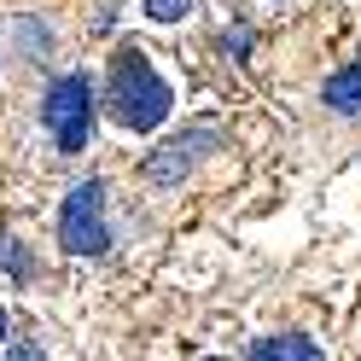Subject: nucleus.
Returning <instances> with one entry per match:
<instances>
[{"label":"nucleus","mask_w":361,"mask_h":361,"mask_svg":"<svg viewBox=\"0 0 361 361\" xmlns=\"http://www.w3.org/2000/svg\"><path fill=\"white\" fill-rule=\"evenodd\" d=\"M169 105H175L169 82L157 76L152 53H140L134 41L111 53V64H105V117L111 123L128 128V134H152L157 123L169 117Z\"/></svg>","instance_id":"nucleus-1"},{"label":"nucleus","mask_w":361,"mask_h":361,"mask_svg":"<svg viewBox=\"0 0 361 361\" xmlns=\"http://www.w3.org/2000/svg\"><path fill=\"white\" fill-rule=\"evenodd\" d=\"M41 123H47L53 146L64 157H76L87 146V128H94V82H87V71H64L47 99H41Z\"/></svg>","instance_id":"nucleus-2"},{"label":"nucleus","mask_w":361,"mask_h":361,"mask_svg":"<svg viewBox=\"0 0 361 361\" xmlns=\"http://www.w3.org/2000/svg\"><path fill=\"white\" fill-rule=\"evenodd\" d=\"M59 245L71 257H105L111 251V216H105V180H76L59 210Z\"/></svg>","instance_id":"nucleus-3"},{"label":"nucleus","mask_w":361,"mask_h":361,"mask_svg":"<svg viewBox=\"0 0 361 361\" xmlns=\"http://www.w3.org/2000/svg\"><path fill=\"white\" fill-rule=\"evenodd\" d=\"M216 140H221L216 123H192L187 134H175V140L157 146L146 164H140V175L152 180V187H175V180H187V169H192L204 152H216Z\"/></svg>","instance_id":"nucleus-4"},{"label":"nucleus","mask_w":361,"mask_h":361,"mask_svg":"<svg viewBox=\"0 0 361 361\" xmlns=\"http://www.w3.org/2000/svg\"><path fill=\"white\" fill-rule=\"evenodd\" d=\"M321 99L338 111V117H361V64H344V71H332Z\"/></svg>","instance_id":"nucleus-5"},{"label":"nucleus","mask_w":361,"mask_h":361,"mask_svg":"<svg viewBox=\"0 0 361 361\" xmlns=\"http://www.w3.org/2000/svg\"><path fill=\"white\" fill-rule=\"evenodd\" d=\"M245 355H298V361H314L321 344H309L298 332H274V338H257V344H245Z\"/></svg>","instance_id":"nucleus-6"},{"label":"nucleus","mask_w":361,"mask_h":361,"mask_svg":"<svg viewBox=\"0 0 361 361\" xmlns=\"http://www.w3.org/2000/svg\"><path fill=\"white\" fill-rule=\"evenodd\" d=\"M0 274H6V280H18V286H24L30 274H35V257L24 251V245H18L12 233H0Z\"/></svg>","instance_id":"nucleus-7"},{"label":"nucleus","mask_w":361,"mask_h":361,"mask_svg":"<svg viewBox=\"0 0 361 361\" xmlns=\"http://www.w3.org/2000/svg\"><path fill=\"white\" fill-rule=\"evenodd\" d=\"M18 41H24V59L53 53V30H47V24H35V18H18Z\"/></svg>","instance_id":"nucleus-8"},{"label":"nucleus","mask_w":361,"mask_h":361,"mask_svg":"<svg viewBox=\"0 0 361 361\" xmlns=\"http://www.w3.org/2000/svg\"><path fill=\"white\" fill-rule=\"evenodd\" d=\"M192 0H146V18L152 24H175V18H187Z\"/></svg>","instance_id":"nucleus-9"},{"label":"nucleus","mask_w":361,"mask_h":361,"mask_svg":"<svg viewBox=\"0 0 361 361\" xmlns=\"http://www.w3.org/2000/svg\"><path fill=\"white\" fill-rule=\"evenodd\" d=\"M221 47H228L233 59H245V53H251V30H245V24H233L228 35H221Z\"/></svg>","instance_id":"nucleus-10"},{"label":"nucleus","mask_w":361,"mask_h":361,"mask_svg":"<svg viewBox=\"0 0 361 361\" xmlns=\"http://www.w3.org/2000/svg\"><path fill=\"white\" fill-rule=\"evenodd\" d=\"M0 338H6V309H0Z\"/></svg>","instance_id":"nucleus-11"}]
</instances>
